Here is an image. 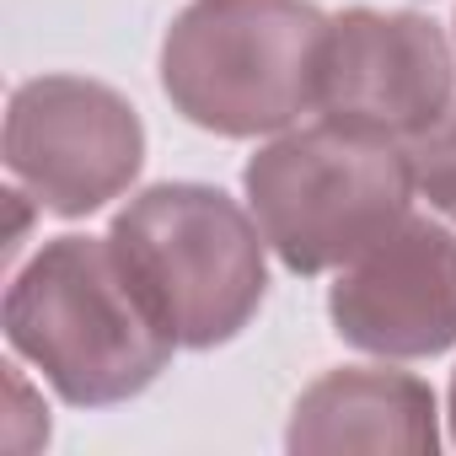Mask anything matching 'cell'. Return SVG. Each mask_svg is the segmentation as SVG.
I'll use <instances>...</instances> for the list:
<instances>
[{
  "label": "cell",
  "mask_w": 456,
  "mask_h": 456,
  "mask_svg": "<svg viewBox=\"0 0 456 456\" xmlns=\"http://www.w3.org/2000/svg\"><path fill=\"white\" fill-rule=\"evenodd\" d=\"M6 344L70 408L140 397L183 349L156 317L113 237H54L6 290Z\"/></svg>",
  "instance_id": "obj_1"
},
{
  "label": "cell",
  "mask_w": 456,
  "mask_h": 456,
  "mask_svg": "<svg viewBox=\"0 0 456 456\" xmlns=\"http://www.w3.org/2000/svg\"><path fill=\"white\" fill-rule=\"evenodd\" d=\"M322 49L312 0H193L161 38V86L188 124L253 140L322 102Z\"/></svg>",
  "instance_id": "obj_2"
},
{
  "label": "cell",
  "mask_w": 456,
  "mask_h": 456,
  "mask_svg": "<svg viewBox=\"0 0 456 456\" xmlns=\"http://www.w3.org/2000/svg\"><path fill=\"white\" fill-rule=\"evenodd\" d=\"M242 188L280 264L290 274H328L408 220L413 161L397 140L322 118L264 145Z\"/></svg>",
  "instance_id": "obj_3"
},
{
  "label": "cell",
  "mask_w": 456,
  "mask_h": 456,
  "mask_svg": "<svg viewBox=\"0 0 456 456\" xmlns=\"http://www.w3.org/2000/svg\"><path fill=\"white\" fill-rule=\"evenodd\" d=\"M113 248L183 349L232 344L269 296V237L204 183H156L113 220Z\"/></svg>",
  "instance_id": "obj_4"
},
{
  "label": "cell",
  "mask_w": 456,
  "mask_h": 456,
  "mask_svg": "<svg viewBox=\"0 0 456 456\" xmlns=\"http://www.w3.org/2000/svg\"><path fill=\"white\" fill-rule=\"evenodd\" d=\"M0 156L38 209L81 220L118 199L145 161V124L102 81L38 76L12 92Z\"/></svg>",
  "instance_id": "obj_5"
},
{
  "label": "cell",
  "mask_w": 456,
  "mask_h": 456,
  "mask_svg": "<svg viewBox=\"0 0 456 456\" xmlns=\"http://www.w3.org/2000/svg\"><path fill=\"white\" fill-rule=\"evenodd\" d=\"M456 102V60L445 33L419 12H344L322 49V118L381 140H419Z\"/></svg>",
  "instance_id": "obj_6"
},
{
  "label": "cell",
  "mask_w": 456,
  "mask_h": 456,
  "mask_svg": "<svg viewBox=\"0 0 456 456\" xmlns=\"http://www.w3.org/2000/svg\"><path fill=\"white\" fill-rule=\"evenodd\" d=\"M333 333L365 354L424 360L456 344V237L408 215L349 258L328 290Z\"/></svg>",
  "instance_id": "obj_7"
},
{
  "label": "cell",
  "mask_w": 456,
  "mask_h": 456,
  "mask_svg": "<svg viewBox=\"0 0 456 456\" xmlns=\"http://www.w3.org/2000/svg\"><path fill=\"white\" fill-rule=\"evenodd\" d=\"M290 451L322 456V451H403V456H435V392L408 370H376V365H344L312 381L290 413Z\"/></svg>",
  "instance_id": "obj_8"
},
{
  "label": "cell",
  "mask_w": 456,
  "mask_h": 456,
  "mask_svg": "<svg viewBox=\"0 0 456 456\" xmlns=\"http://www.w3.org/2000/svg\"><path fill=\"white\" fill-rule=\"evenodd\" d=\"M408 161H413V188L456 220V102L445 108V118L435 129H424L413 145H408Z\"/></svg>",
  "instance_id": "obj_9"
},
{
  "label": "cell",
  "mask_w": 456,
  "mask_h": 456,
  "mask_svg": "<svg viewBox=\"0 0 456 456\" xmlns=\"http://www.w3.org/2000/svg\"><path fill=\"white\" fill-rule=\"evenodd\" d=\"M6 209H12V232H6V264H17L22 237H28V209H22V188H6Z\"/></svg>",
  "instance_id": "obj_10"
},
{
  "label": "cell",
  "mask_w": 456,
  "mask_h": 456,
  "mask_svg": "<svg viewBox=\"0 0 456 456\" xmlns=\"http://www.w3.org/2000/svg\"><path fill=\"white\" fill-rule=\"evenodd\" d=\"M451 435H456V381H451Z\"/></svg>",
  "instance_id": "obj_11"
}]
</instances>
